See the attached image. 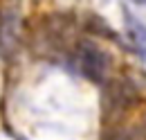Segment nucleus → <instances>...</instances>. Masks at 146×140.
<instances>
[{
  "mask_svg": "<svg viewBox=\"0 0 146 140\" xmlns=\"http://www.w3.org/2000/svg\"><path fill=\"white\" fill-rule=\"evenodd\" d=\"M135 2H146V0H135Z\"/></svg>",
  "mask_w": 146,
  "mask_h": 140,
  "instance_id": "f03ea898",
  "label": "nucleus"
},
{
  "mask_svg": "<svg viewBox=\"0 0 146 140\" xmlns=\"http://www.w3.org/2000/svg\"><path fill=\"white\" fill-rule=\"evenodd\" d=\"M79 57H81V70H83V75L88 79H92V81H101V77L106 72V57L101 54V50H97L90 43H83Z\"/></svg>",
  "mask_w": 146,
  "mask_h": 140,
  "instance_id": "f257e3e1",
  "label": "nucleus"
}]
</instances>
